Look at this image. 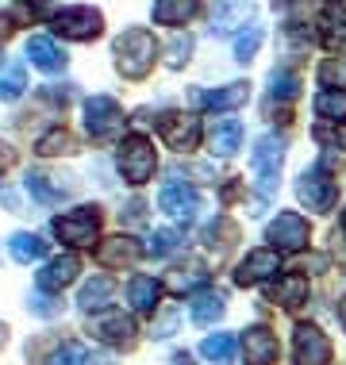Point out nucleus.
Here are the masks:
<instances>
[{
  "mask_svg": "<svg viewBox=\"0 0 346 365\" xmlns=\"http://www.w3.org/2000/svg\"><path fill=\"white\" fill-rule=\"evenodd\" d=\"M281 162H285V143L277 139V135H262L258 143H254V154H250V165L254 173H258V185L265 192L277 185V173H281Z\"/></svg>",
  "mask_w": 346,
  "mask_h": 365,
  "instance_id": "8",
  "label": "nucleus"
},
{
  "mask_svg": "<svg viewBox=\"0 0 346 365\" xmlns=\"http://www.w3.org/2000/svg\"><path fill=\"white\" fill-rule=\"evenodd\" d=\"M196 8H200V0H154V24L177 27L185 19H193Z\"/></svg>",
  "mask_w": 346,
  "mask_h": 365,
  "instance_id": "21",
  "label": "nucleus"
},
{
  "mask_svg": "<svg viewBox=\"0 0 346 365\" xmlns=\"http://www.w3.org/2000/svg\"><path fill=\"white\" fill-rule=\"evenodd\" d=\"M296 196L308 204V212H331V204H335V196H339V189H335V181L327 177V170H323V165H312V170H304L300 181H296Z\"/></svg>",
  "mask_w": 346,
  "mask_h": 365,
  "instance_id": "7",
  "label": "nucleus"
},
{
  "mask_svg": "<svg viewBox=\"0 0 346 365\" xmlns=\"http://www.w3.org/2000/svg\"><path fill=\"white\" fill-rule=\"evenodd\" d=\"M158 204H162L166 215H173V220H185V223H189L193 215H196V208H200V196H196L193 185L173 181V185H166V189H162Z\"/></svg>",
  "mask_w": 346,
  "mask_h": 365,
  "instance_id": "12",
  "label": "nucleus"
},
{
  "mask_svg": "<svg viewBox=\"0 0 346 365\" xmlns=\"http://www.w3.org/2000/svg\"><path fill=\"white\" fill-rule=\"evenodd\" d=\"M273 273H281V254H277V250H250L239 262V269H235V284L250 289V284L270 281Z\"/></svg>",
  "mask_w": 346,
  "mask_h": 365,
  "instance_id": "10",
  "label": "nucleus"
},
{
  "mask_svg": "<svg viewBox=\"0 0 346 365\" xmlns=\"http://www.w3.org/2000/svg\"><path fill=\"white\" fill-rule=\"evenodd\" d=\"M162 139L170 143V150H196L200 143V120L185 112H173L162 120Z\"/></svg>",
  "mask_w": 346,
  "mask_h": 365,
  "instance_id": "11",
  "label": "nucleus"
},
{
  "mask_svg": "<svg viewBox=\"0 0 346 365\" xmlns=\"http://www.w3.org/2000/svg\"><path fill=\"white\" fill-rule=\"evenodd\" d=\"M246 96H250V85L231 81V85H223V88H212V93H200V104L212 108V112H227V108L246 104Z\"/></svg>",
  "mask_w": 346,
  "mask_h": 365,
  "instance_id": "20",
  "label": "nucleus"
},
{
  "mask_svg": "<svg viewBox=\"0 0 346 365\" xmlns=\"http://www.w3.org/2000/svg\"><path fill=\"white\" fill-rule=\"evenodd\" d=\"M173 365H193L189 354H173Z\"/></svg>",
  "mask_w": 346,
  "mask_h": 365,
  "instance_id": "42",
  "label": "nucleus"
},
{
  "mask_svg": "<svg viewBox=\"0 0 346 365\" xmlns=\"http://www.w3.org/2000/svg\"><path fill=\"white\" fill-rule=\"evenodd\" d=\"M223 312H227L223 292L204 289V292H196V296H193V323H200V327H212V323L220 319Z\"/></svg>",
  "mask_w": 346,
  "mask_h": 365,
  "instance_id": "22",
  "label": "nucleus"
},
{
  "mask_svg": "<svg viewBox=\"0 0 346 365\" xmlns=\"http://www.w3.org/2000/svg\"><path fill=\"white\" fill-rule=\"evenodd\" d=\"M27 58H31V66H35V70H43V73H58L66 66V54L58 51V43H54V38H46V35L27 38Z\"/></svg>",
  "mask_w": 346,
  "mask_h": 365,
  "instance_id": "17",
  "label": "nucleus"
},
{
  "mask_svg": "<svg viewBox=\"0 0 346 365\" xmlns=\"http://www.w3.org/2000/svg\"><path fill=\"white\" fill-rule=\"evenodd\" d=\"M258 46H262V27H246V31L235 38V58H239V62H250V58L258 54Z\"/></svg>",
  "mask_w": 346,
  "mask_h": 365,
  "instance_id": "36",
  "label": "nucleus"
},
{
  "mask_svg": "<svg viewBox=\"0 0 346 365\" xmlns=\"http://www.w3.org/2000/svg\"><path fill=\"white\" fill-rule=\"evenodd\" d=\"M19 12L31 16V19H43L46 12H51V0H19Z\"/></svg>",
  "mask_w": 346,
  "mask_h": 365,
  "instance_id": "40",
  "label": "nucleus"
},
{
  "mask_svg": "<svg viewBox=\"0 0 346 365\" xmlns=\"http://www.w3.org/2000/svg\"><path fill=\"white\" fill-rule=\"evenodd\" d=\"M320 81L331 88V93H346V58H327L320 66Z\"/></svg>",
  "mask_w": 346,
  "mask_h": 365,
  "instance_id": "34",
  "label": "nucleus"
},
{
  "mask_svg": "<svg viewBox=\"0 0 346 365\" xmlns=\"http://www.w3.org/2000/svg\"><path fill=\"white\" fill-rule=\"evenodd\" d=\"M235 334H208V339L200 342V354L208 361H215V365H231L235 361Z\"/></svg>",
  "mask_w": 346,
  "mask_h": 365,
  "instance_id": "28",
  "label": "nucleus"
},
{
  "mask_svg": "<svg viewBox=\"0 0 346 365\" xmlns=\"http://www.w3.org/2000/svg\"><path fill=\"white\" fill-rule=\"evenodd\" d=\"M158 292H162V284H158L154 277H143V273L127 281V304H131L135 312H154Z\"/></svg>",
  "mask_w": 346,
  "mask_h": 365,
  "instance_id": "23",
  "label": "nucleus"
},
{
  "mask_svg": "<svg viewBox=\"0 0 346 365\" xmlns=\"http://www.w3.org/2000/svg\"><path fill=\"white\" fill-rule=\"evenodd\" d=\"M204 281H208L204 265L193 262L189 269H173V277L166 281V284H170V292H185V289H193V284H204Z\"/></svg>",
  "mask_w": 346,
  "mask_h": 365,
  "instance_id": "35",
  "label": "nucleus"
},
{
  "mask_svg": "<svg viewBox=\"0 0 346 365\" xmlns=\"http://www.w3.org/2000/svg\"><path fill=\"white\" fill-rule=\"evenodd\" d=\"M35 150L46 154V158H54V154H73V135L62 131V127H54V131H46L43 139L35 143Z\"/></svg>",
  "mask_w": 346,
  "mask_h": 365,
  "instance_id": "31",
  "label": "nucleus"
},
{
  "mask_svg": "<svg viewBox=\"0 0 346 365\" xmlns=\"http://www.w3.org/2000/svg\"><path fill=\"white\" fill-rule=\"evenodd\" d=\"M342 235H346V212H342Z\"/></svg>",
  "mask_w": 346,
  "mask_h": 365,
  "instance_id": "46",
  "label": "nucleus"
},
{
  "mask_svg": "<svg viewBox=\"0 0 346 365\" xmlns=\"http://www.w3.org/2000/svg\"><path fill=\"white\" fill-rule=\"evenodd\" d=\"M46 365H108V358H96L85 342H62V346L46 358Z\"/></svg>",
  "mask_w": 346,
  "mask_h": 365,
  "instance_id": "26",
  "label": "nucleus"
},
{
  "mask_svg": "<svg viewBox=\"0 0 346 365\" xmlns=\"http://www.w3.org/2000/svg\"><path fill=\"white\" fill-rule=\"evenodd\" d=\"M154 58H158V43L146 27H131V31H123L116 38V70L123 77H131V81L154 70Z\"/></svg>",
  "mask_w": 346,
  "mask_h": 365,
  "instance_id": "1",
  "label": "nucleus"
},
{
  "mask_svg": "<svg viewBox=\"0 0 346 365\" xmlns=\"http://www.w3.org/2000/svg\"><path fill=\"white\" fill-rule=\"evenodd\" d=\"M315 139L320 143H327V146H346V127L339 131V127H335V131H327V127H320V131H315Z\"/></svg>",
  "mask_w": 346,
  "mask_h": 365,
  "instance_id": "41",
  "label": "nucleus"
},
{
  "mask_svg": "<svg viewBox=\"0 0 346 365\" xmlns=\"http://www.w3.org/2000/svg\"><path fill=\"white\" fill-rule=\"evenodd\" d=\"M273 300L281 304V308H300L304 300H308V277H300V273H289V277H281L277 281V289H273Z\"/></svg>",
  "mask_w": 346,
  "mask_h": 365,
  "instance_id": "24",
  "label": "nucleus"
},
{
  "mask_svg": "<svg viewBox=\"0 0 346 365\" xmlns=\"http://www.w3.org/2000/svg\"><path fill=\"white\" fill-rule=\"evenodd\" d=\"M331 4H339V0H331Z\"/></svg>",
  "mask_w": 346,
  "mask_h": 365,
  "instance_id": "48",
  "label": "nucleus"
},
{
  "mask_svg": "<svg viewBox=\"0 0 346 365\" xmlns=\"http://www.w3.org/2000/svg\"><path fill=\"white\" fill-rule=\"evenodd\" d=\"M315 115L320 120H346V93H331V88H323L320 96H315Z\"/></svg>",
  "mask_w": 346,
  "mask_h": 365,
  "instance_id": "30",
  "label": "nucleus"
},
{
  "mask_svg": "<svg viewBox=\"0 0 346 365\" xmlns=\"http://www.w3.org/2000/svg\"><path fill=\"white\" fill-rule=\"evenodd\" d=\"M93 334L101 342H108V346H131L135 323H131V315H123V312H104L93 319Z\"/></svg>",
  "mask_w": 346,
  "mask_h": 365,
  "instance_id": "14",
  "label": "nucleus"
},
{
  "mask_svg": "<svg viewBox=\"0 0 346 365\" xmlns=\"http://www.w3.org/2000/svg\"><path fill=\"white\" fill-rule=\"evenodd\" d=\"M265 239L273 242L277 254H296V250L308 246V220L296 215V212H281L270 227H265Z\"/></svg>",
  "mask_w": 346,
  "mask_h": 365,
  "instance_id": "6",
  "label": "nucleus"
},
{
  "mask_svg": "<svg viewBox=\"0 0 346 365\" xmlns=\"http://www.w3.org/2000/svg\"><path fill=\"white\" fill-rule=\"evenodd\" d=\"M4 339H8V327H4V323H0V346H4Z\"/></svg>",
  "mask_w": 346,
  "mask_h": 365,
  "instance_id": "45",
  "label": "nucleus"
},
{
  "mask_svg": "<svg viewBox=\"0 0 346 365\" xmlns=\"http://www.w3.org/2000/svg\"><path fill=\"white\" fill-rule=\"evenodd\" d=\"M8 162H12V154H8V146L0 143V165H8Z\"/></svg>",
  "mask_w": 346,
  "mask_h": 365,
  "instance_id": "43",
  "label": "nucleus"
},
{
  "mask_svg": "<svg viewBox=\"0 0 346 365\" xmlns=\"http://www.w3.org/2000/svg\"><path fill=\"white\" fill-rule=\"evenodd\" d=\"M138 242L135 239H123V235H116V239H104L96 246V258L101 265H112V269H123V265H135L138 262Z\"/></svg>",
  "mask_w": 346,
  "mask_h": 365,
  "instance_id": "16",
  "label": "nucleus"
},
{
  "mask_svg": "<svg viewBox=\"0 0 346 365\" xmlns=\"http://www.w3.org/2000/svg\"><path fill=\"white\" fill-rule=\"evenodd\" d=\"M8 250H12V258H16V262L31 265V262H39V258L46 254V242L39 239V235H31V231H16V235H12V242H8Z\"/></svg>",
  "mask_w": 346,
  "mask_h": 365,
  "instance_id": "27",
  "label": "nucleus"
},
{
  "mask_svg": "<svg viewBox=\"0 0 346 365\" xmlns=\"http://www.w3.org/2000/svg\"><path fill=\"white\" fill-rule=\"evenodd\" d=\"M116 296V281L112 277H93L81 284V296H77V304H81L85 312H101L108 300Z\"/></svg>",
  "mask_w": 346,
  "mask_h": 365,
  "instance_id": "25",
  "label": "nucleus"
},
{
  "mask_svg": "<svg viewBox=\"0 0 346 365\" xmlns=\"http://www.w3.org/2000/svg\"><path fill=\"white\" fill-rule=\"evenodd\" d=\"M339 319H342V327H346V300L339 304Z\"/></svg>",
  "mask_w": 346,
  "mask_h": 365,
  "instance_id": "44",
  "label": "nucleus"
},
{
  "mask_svg": "<svg viewBox=\"0 0 346 365\" xmlns=\"http://www.w3.org/2000/svg\"><path fill=\"white\" fill-rule=\"evenodd\" d=\"M81 273V262L73 258V254H58L39 269V289L43 292H62L66 284H73V277Z\"/></svg>",
  "mask_w": 346,
  "mask_h": 365,
  "instance_id": "13",
  "label": "nucleus"
},
{
  "mask_svg": "<svg viewBox=\"0 0 346 365\" xmlns=\"http://www.w3.org/2000/svg\"><path fill=\"white\" fill-rule=\"evenodd\" d=\"M281 346H277V334L265 327H250L243 334V358L246 365H273Z\"/></svg>",
  "mask_w": 346,
  "mask_h": 365,
  "instance_id": "15",
  "label": "nucleus"
},
{
  "mask_svg": "<svg viewBox=\"0 0 346 365\" xmlns=\"http://www.w3.org/2000/svg\"><path fill=\"white\" fill-rule=\"evenodd\" d=\"M292 358H296V365H327L331 361L327 334L320 327H312V323H300L292 334Z\"/></svg>",
  "mask_w": 346,
  "mask_h": 365,
  "instance_id": "9",
  "label": "nucleus"
},
{
  "mask_svg": "<svg viewBox=\"0 0 346 365\" xmlns=\"http://www.w3.org/2000/svg\"><path fill=\"white\" fill-rule=\"evenodd\" d=\"M177 246H181V231H173V227H162V231L151 235V246H146V254L151 258H166V254H173Z\"/></svg>",
  "mask_w": 346,
  "mask_h": 365,
  "instance_id": "33",
  "label": "nucleus"
},
{
  "mask_svg": "<svg viewBox=\"0 0 346 365\" xmlns=\"http://www.w3.org/2000/svg\"><path fill=\"white\" fill-rule=\"evenodd\" d=\"M250 12H254L250 0H215L212 27H215L220 35H227V31H235V27H243L246 19H250Z\"/></svg>",
  "mask_w": 346,
  "mask_h": 365,
  "instance_id": "18",
  "label": "nucleus"
},
{
  "mask_svg": "<svg viewBox=\"0 0 346 365\" xmlns=\"http://www.w3.org/2000/svg\"><path fill=\"white\" fill-rule=\"evenodd\" d=\"M85 127L93 139H112L123 131V108L112 96H88L85 101Z\"/></svg>",
  "mask_w": 346,
  "mask_h": 365,
  "instance_id": "5",
  "label": "nucleus"
},
{
  "mask_svg": "<svg viewBox=\"0 0 346 365\" xmlns=\"http://www.w3.org/2000/svg\"><path fill=\"white\" fill-rule=\"evenodd\" d=\"M320 38L327 46H339V43H346V8H327V12L320 16Z\"/></svg>",
  "mask_w": 346,
  "mask_h": 365,
  "instance_id": "29",
  "label": "nucleus"
},
{
  "mask_svg": "<svg viewBox=\"0 0 346 365\" xmlns=\"http://www.w3.org/2000/svg\"><path fill=\"white\" fill-rule=\"evenodd\" d=\"M27 189H31L43 204H54V200H62V196H66L62 189H54L51 177H43V173H27Z\"/></svg>",
  "mask_w": 346,
  "mask_h": 365,
  "instance_id": "37",
  "label": "nucleus"
},
{
  "mask_svg": "<svg viewBox=\"0 0 346 365\" xmlns=\"http://www.w3.org/2000/svg\"><path fill=\"white\" fill-rule=\"evenodd\" d=\"M120 173L127 185H146L154 177V165H158V154H154V143L146 135H127L120 143Z\"/></svg>",
  "mask_w": 346,
  "mask_h": 365,
  "instance_id": "2",
  "label": "nucleus"
},
{
  "mask_svg": "<svg viewBox=\"0 0 346 365\" xmlns=\"http://www.w3.org/2000/svg\"><path fill=\"white\" fill-rule=\"evenodd\" d=\"M277 4H292V0H277Z\"/></svg>",
  "mask_w": 346,
  "mask_h": 365,
  "instance_id": "47",
  "label": "nucleus"
},
{
  "mask_svg": "<svg viewBox=\"0 0 346 365\" xmlns=\"http://www.w3.org/2000/svg\"><path fill=\"white\" fill-rule=\"evenodd\" d=\"M24 88H27V73H24V66H12L4 77H0V101L4 104H12L24 96Z\"/></svg>",
  "mask_w": 346,
  "mask_h": 365,
  "instance_id": "32",
  "label": "nucleus"
},
{
  "mask_svg": "<svg viewBox=\"0 0 346 365\" xmlns=\"http://www.w3.org/2000/svg\"><path fill=\"white\" fill-rule=\"evenodd\" d=\"M54 31L62 38H73V43H88L104 31V16L96 8H62L54 16Z\"/></svg>",
  "mask_w": 346,
  "mask_h": 365,
  "instance_id": "4",
  "label": "nucleus"
},
{
  "mask_svg": "<svg viewBox=\"0 0 346 365\" xmlns=\"http://www.w3.org/2000/svg\"><path fill=\"white\" fill-rule=\"evenodd\" d=\"M54 235L69 246H93L101 235V208H77L54 220Z\"/></svg>",
  "mask_w": 346,
  "mask_h": 365,
  "instance_id": "3",
  "label": "nucleus"
},
{
  "mask_svg": "<svg viewBox=\"0 0 346 365\" xmlns=\"http://www.w3.org/2000/svg\"><path fill=\"white\" fill-rule=\"evenodd\" d=\"M300 81H296V73H273V96H285V101H292Z\"/></svg>",
  "mask_w": 346,
  "mask_h": 365,
  "instance_id": "39",
  "label": "nucleus"
},
{
  "mask_svg": "<svg viewBox=\"0 0 346 365\" xmlns=\"http://www.w3.org/2000/svg\"><path fill=\"white\" fill-rule=\"evenodd\" d=\"M208 146H212V154L231 158L243 146V123L239 120H220L212 127V135H208Z\"/></svg>",
  "mask_w": 346,
  "mask_h": 365,
  "instance_id": "19",
  "label": "nucleus"
},
{
  "mask_svg": "<svg viewBox=\"0 0 346 365\" xmlns=\"http://www.w3.org/2000/svg\"><path fill=\"white\" fill-rule=\"evenodd\" d=\"M189 54H193V38L189 35H173V43H170V66H185V62H189Z\"/></svg>",
  "mask_w": 346,
  "mask_h": 365,
  "instance_id": "38",
  "label": "nucleus"
}]
</instances>
